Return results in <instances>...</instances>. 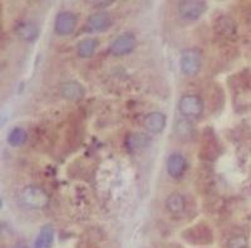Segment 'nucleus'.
<instances>
[{"label":"nucleus","mask_w":251,"mask_h":248,"mask_svg":"<svg viewBox=\"0 0 251 248\" xmlns=\"http://www.w3.org/2000/svg\"><path fill=\"white\" fill-rule=\"evenodd\" d=\"M20 200L31 209H44L49 204V195L37 186H26L20 191Z\"/></svg>","instance_id":"f257e3e1"},{"label":"nucleus","mask_w":251,"mask_h":248,"mask_svg":"<svg viewBox=\"0 0 251 248\" xmlns=\"http://www.w3.org/2000/svg\"><path fill=\"white\" fill-rule=\"evenodd\" d=\"M202 67V53L200 49L188 48L180 56V69L187 77H194Z\"/></svg>","instance_id":"f03ea898"},{"label":"nucleus","mask_w":251,"mask_h":248,"mask_svg":"<svg viewBox=\"0 0 251 248\" xmlns=\"http://www.w3.org/2000/svg\"><path fill=\"white\" fill-rule=\"evenodd\" d=\"M203 101L197 94H185L180 98L177 109L185 119H196L203 112Z\"/></svg>","instance_id":"7ed1b4c3"},{"label":"nucleus","mask_w":251,"mask_h":248,"mask_svg":"<svg viewBox=\"0 0 251 248\" xmlns=\"http://www.w3.org/2000/svg\"><path fill=\"white\" fill-rule=\"evenodd\" d=\"M178 14L183 20L195 22L207 12V3L202 0H183L178 3Z\"/></svg>","instance_id":"20e7f679"},{"label":"nucleus","mask_w":251,"mask_h":248,"mask_svg":"<svg viewBox=\"0 0 251 248\" xmlns=\"http://www.w3.org/2000/svg\"><path fill=\"white\" fill-rule=\"evenodd\" d=\"M137 46V39L133 33H122L118 35L109 46V53L114 57H123V56L129 55Z\"/></svg>","instance_id":"39448f33"},{"label":"nucleus","mask_w":251,"mask_h":248,"mask_svg":"<svg viewBox=\"0 0 251 248\" xmlns=\"http://www.w3.org/2000/svg\"><path fill=\"white\" fill-rule=\"evenodd\" d=\"M112 23L113 20H112L111 14L106 10H100L89 15L84 24V31L88 33H100V31H104L111 28Z\"/></svg>","instance_id":"423d86ee"},{"label":"nucleus","mask_w":251,"mask_h":248,"mask_svg":"<svg viewBox=\"0 0 251 248\" xmlns=\"http://www.w3.org/2000/svg\"><path fill=\"white\" fill-rule=\"evenodd\" d=\"M77 27V15L75 13L64 10L58 13L54 20V31L58 35L66 37L72 34Z\"/></svg>","instance_id":"0eeeda50"},{"label":"nucleus","mask_w":251,"mask_h":248,"mask_svg":"<svg viewBox=\"0 0 251 248\" xmlns=\"http://www.w3.org/2000/svg\"><path fill=\"white\" fill-rule=\"evenodd\" d=\"M183 237H186V240H188V242L194 243V245H205V243L212 242L211 231L205 224H197L186 229Z\"/></svg>","instance_id":"6e6552de"},{"label":"nucleus","mask_w":251,"mask_h":248,"mask_svg":"<svg viewBox=\"0 0 251 248\" xmlns=\"http://www.w3.org/2000/svg\"><path fill=\"white\" fill-rule=\"evenodd\" d=\"M186 168H187V161L186 157L180 153H172L166 161V170L169 175L174 179H180L185 174Z\"/></svg>","instance_id":"1a4fd4ad"},{"label":"nucleus","mask_w":251,"mask_h":248,"mask_svg":"<svg viewBox=\"0 0 251 248\" xmlns=\"http://www.w3.org/2000/svg\"><path fill=\"white\" fill-rule=\"evenodd\" d=\"M59 93L69 101H80L86 94V90L77 81H67L59 85Z\"/></svg>","instance_id":"9d476101"},{"label":"nucleus","mask_w":251,"mask_h":248,"mask_svg":"<svg viewBox=\"0 0 251 248\" xmlns=\"http://www.w3.org/2000/svg\"><path fill=\"white\" fill-rule=\"evenodd\" d=\"M14 31L17 37L24 42H34L39 37V27L31 20H24L18 23Z\"/></svg>","instance_id":"9b49d317"},{"label":"nucleus","mask_w":251,"mask_h":248,"mask_svg":"<svg viewBox=\"0 0 251 248\" xmlns=\"http://www.w3.org/2000/svg\"><path fill=\"white\" fill-rule=\"evenodd\" d=\"M166 121H167V117L165 114L160 111H153L146 115L145 120H143V126L149 132L160 134L166 127Z\"/></svg>","instance_id":"f8f14e48"},{"label":"nucleus","mask_w":251,"mask_h":248,"mask_svg":"<svg viewBox=\"0 0 251 248\" xmlns=\"http://www.w3.org/2000/svg\"><path fill=\"white\" fill-rule=\"evenodd\" d=\"M214 31L221 37H232L236 34L237 26L235 20L227 15H220L214 20Z\"/></svg>","instance_id":"ddd939ff"},{"label":"nucleus","mask_w":251,"mask_h":248,"mask_svg":"<svg viewBox=\"0 0 251 248\" xmlns=\"http://www.w3.org/2000/svg\"><path fill=\"white\" fill-rule=\"evenodd\" d=\"M166 208L174 216H178V214L183 213L186 208L185 197L178 191H174L166 199Z\"/></svg>","instance_id":"4468645a"},{"label":"nucleus","mask_w":251,"mask_h":248,"mask_svg":"<svg viewBox=\"0 0 251 248\" xmlns=\"http://www.w3.org/2000/svg\"><path fill=\"white\" fill-rule=\"evenodd\" d=\"M53 241H54V228L50 224H44L35 238L34 248H50Z\"/></svg>","instance_id":"2eb2a0df"},{"label":"nucleus","mask_w":251,"mask_h":248,"mask_svg":"<svg viewBox=\"0 0 251 248\" xmlns=\"http://www.w3.org/2000/svg\"><path fill=\"white\" fill-rule=\"evenodd\" d=\"M98 46H100V42L94 38H87V39L80 40L77 46L78 57L83 58V60L91 58L94 55V52L97 51Z\"/></svg>","instance_id":"dca6fc26"},{"label":"nucleus","mask_w":251,"mask_h":248,"mask_svg":"<svg viewBox=\"0 0 251 248\" xmlns=\"http://www.w3.org/2000/svg\"><path fill=\"white\" fill-rule=\"evenodd\" d=\"M26 140H28V134L22 127H13L6 136V141L12 148L23 146L26 143Z\"/></svg>","instance_id":"f3484780"},{"label":"nucleus","mask_w":251,"mask_h":248,"mask_svg":"<svg viewBox=\"0 0 251 248\" xmlns=\"http://www.w3.org/2000/svg\"><path fill=\"white\" fill-rule=\"evenodd\" d=\"M151 141L149 136L146 134H142V132H134V134H131L127 140H126V144L128 146L129 150H140V149H143L145 146H147Z\"/></svg>","instance_id":"a211bd4d"},{"label":"nucleus","mask_w":251,"mask_h":248,"mask_svg":"<svg viewBox=\"0 0 251 248\" xmlns=\"http://www.w3.org/2000/svg\"><path fill=\"white\" fill-rule=\"evenodd\" d=\"M192 130H194V127L188 120H180L175 125V132L183 141L192 136Z\"/></svg>","instance_id":"6ab92c4d"},{"label":"nucleus","mask_w":251,"mask_h":248,"mask_svg":"<svg viewBox=\"0 0 251 248\" xmlns=\"http://www.w3.org/2000/svg\"><path fill=\"white\" fill-rule=\"evenodd\" d=\"M227 248H248L249 247V241L248 237L244 234H235V236L230 237L226 243Z\"/></svg>","instance_id":"aec40b11"},{"label":"nucleus","mask_w":251,"mask_h":248,"mask_svg":"<svg viewBox=\"0 0 251 248\" xmlns=\"http://www.w3.org/2000/svg\"><path fill=\"white\" fill-rule=\"evenodd\" d=\"M94 4V6H96V8H100V9H106L107 6H109V5H112V1H96V3H93Z\"/></svg>","instance_id":"412c9836"},{"label":"nucleus","mask_w":251,"mask_h":248,"mask_svg":"<svg viewBox=\"0 0 251 248\" xmlns=\"http://www.w3.org/2000/svg\"><path fill=\"white\" fill-rule=\"evenodd\" d=\"M18 248H25V247H18Z\"/></svg>","instance_id":"4be33fe9"}]
</instances>
